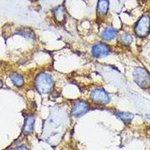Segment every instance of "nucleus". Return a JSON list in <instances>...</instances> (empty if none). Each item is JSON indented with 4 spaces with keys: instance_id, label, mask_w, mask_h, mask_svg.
I'll return each instance as SVG.
<instances>
[{
    "instance_id": "6e6552de",
    "label": "nucleus",
    "mask_w": 150,
    "mask_h": 150,
    "mask_svg": "<svg viewBox=\"0 0 150 150\" xmlns=\"http://www.w3.org/2000/svg\"><path fill=\"white\" fill-rule=\"evenodd\" d=\"M117 31L112 27H108L101 33V38L105 41H112L115 38Z\"/></svg>"
},
{
    "instance_id": "4468645a",
    "label": "nucleus",
    "mask_w": 150,
    "mask_h": 150,
    "mask_svg": "<svg viewBox=\"0 0 150 150\" xmlns=\"http://www.w3.org/2000/svg\"><path fill=\"white\" fill-rule=\"evenodd\" d=\"M119 41H120V44L122 45L123 46H129L133 41V38L130 34L125 33V34H122L120 35Z\"/></svg>"
},
{
    "instance_id": "9d476101",
    "label": "nucleus",
    "mask_w": 150,
    "mask_h": 150,
    "mask_svg": "<svg viewBox=\"0 0 150 150\" xmlns=\"http://www.w3.org/2000/svg\"><path fill=\"white\" fill-rule=\"evenodd\" d=\"M10 79L11 80L12 83L14 84L15 86L22 87L24 85V79L21 74L17 73H13L10 75Z\"/></svg>"
},
{
    "instance_id": "39448f33",
    "label": "nucleus",
    "mask_w": 150,
    "mask_h": 150,
    "mask_svg": "<svg viewBox=\"0 0 150 150\" xmlns=\"http://www.w3.org/2000/svg\"><path fill=\"white\" fill-rule=\"evenodd\" d=\"M89 104L86 101L79 99L74 102L72 105L71 115L74 117H81L86 114L89 110Z\"/></svg>"
},
{
    "instance_id": "dca6fc26",
    "label": "nucleus",
    "mask_w": 150,
    "mask_h": 150,
    "mask_svg": "<svg viewBox=\"0 0 150 150\" xmlns=\"http://www.w3.org/2000/svg\"><path fill=\"white\" fill-rule=\"evenodd\" d=\"M2 80H0V89L2 88Z\"/></svg>"
},
{
    "instance_id": "2eb2a0df",
    "label": "nucleus",
    "mask_w": 150,
    "mask_h": 150,
    "mask_svg": "<svg viewBox=\"0 0 150 150\" xmlns=\"http://www.w3.org/2000/svg\"><path fill=\"white\" fill-rule=\"evenodd\" d=\"M11 150H29L28 149L27 147L26 146H18L17 148H14V149H12Z\"/></svg>"
},
{
    "instance_id": "9b49d317",
    "label": "nucleus",
    "mask_w": 150,
    "mask_h": 150,
    "mask_svg": "<svg viewBox=\"0 0 150 150\" xmlns=\"http://www.w3.org/2000/svg\"><path fill=\"white\" fill-rule=\"evenodd\" d=\"M109 8V2L108 0H99L98 5V12L101 15H105L108 11Z\"/></svg>"
},
{
    "instance_id": "1a4fd4ad",
    "label": "nucleus",
    "mask_w": 150,
    "mask_h": 150,
    "mask_svg": "<svg viewBox=\"0 0 150 150\" xmlns=\"http://www.w3.org/2000/svg\"><path fill=\"white\" fill-rule=\"evenodd\" d=\"M115 115L117 116L120 120H121L125 124H128L132 121L134 119V115L131 112H122V111H117L115 112Z\"/></svg>"
},
{
    "instance_id": "20e7f679",
    "label": "nucleus",
    "mask_w": 150,
    "mask_h": 150,
    "mask_svg": "<svg viewBox=\"0 0 150 150\" xmlns=\"http://www.w3.org/2000/svg\"><path fill=\"white\" fill-rule=\"evenodd\" d=\"M90 99L92 102L99 105H105L110 101L109 94L103 88H96L90 93Z\"/></svg>"
},
{
    "instance_id": "f257e3e1",
    "label": "nucleus",
    "mask_w": 150,
    "mask_h": 150,
    "mask_svg": "<svg viewBox=\"0 0 150 150\" xmlns=\"http://www.w3.org/2000/svg\"><path fill=\"white\" fill-rule=\"evenodd\" d=\"M35 86L40 94H48L54 88V81L51 75L42 72L36 77Z\"/></svg>"
},
{
    "instance_id": "ddd939ff",
    "label": "nucleus",
    "mask_w": 150,
    "mask_h": 150,
    "mask_svg": "<svg viewBox=\"0 0 150 150\" xmlns=\"http://www.w3.org/2000/svg\"><path fill=\"white\" fill-rule=\"evenodd\" d=\"M54 16L57 22H62L65 17V13L63 7L59 6V7L56 8L54 11Z\"/></svg>"
},
{
    "instance_id": "f8f14e48",
    "label": "nucleus",
    "mask_w": 150,
    "mask_h": 150,
    "mask_svg": "<svg viewBox=\"0 0 150 150\" xmlns=\"http://www.w3.org/2000/svg\"><path fill=\"white\" fill-rule=\"evenodd\" d=\"M17 34L21 35L27 39H35V35L34 32L29 28H23V29H19Z\"/></svg>"
},
{
    "instance_id": "423d86ee",
    "label": "nucleus",
    "mask_w": 150,
    "mask_h": 150,
    "mask_svg": "<svg viewBox=\"0 0 150 150\" xmlns=\"http://www.w3.org/2000/svg\"><path fill=\"white\" fill-rule=\"evenodd\" d=\"M111 49L105 43L99 42L96 44L92 48V54L96 58H104L110 55Z\"/></svg>"
},
{
    "instance_id": "7ed1b4c3",
    "label": "nucleus",
    "mask_w": 150,
    "mask_h": 150,
    "mask_svg": "<svg viewBox=\"0 0 150 150\" xmlns=\"http://www.w3.org/2000/svg\"><path fill=\"white\" fill-rule=\"evenodd\" d=\"M135 34L139 38H145L150 32V17L148 15H143L137 22L134 27Z\"/></svg>"
},
{
    "instance_id": "f03ea898",
    "label": "nucleus",
    "mask_w": 150,
    "mask_h": 150,
    "mask_svg": "<svg viewBox=\"0 0 150 150\" xmlns=\"http://www.w3.org/2000/svg\"><path fill=\"white\" fill-rule=\"evenodd\" d=\"M133 78L142 89H147L150 86V74L145 68L141 67L135 68L133 71Z\"/></svg>"
},
{
    "instance_id": "0eeeda50",
    "label": "nucleus",
    "mask_w": 150,
    "mask_h": 150,
    "mask_svg": "<svg viewBox=\"0 0 150 150\" xmlns=\"http://www.w3.org/2000/svg\"><path fill=\"white\" fill-rule=\"evenodd\" d=\"M35 122V118L33 115H29L26 116L25 119L23 128V133L26 136H29L31 134H33L34 131Z\"/></svg>"
}]
</instances>
